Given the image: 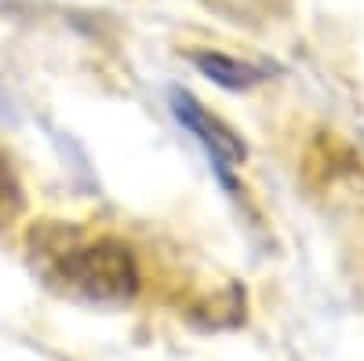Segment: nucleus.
Listing matches in <instances>:
<instances>
[{"mask_svg":"<svg viewBox=\"0 0 364 361\" xmlns=\"http://www.w3.org/2000/svg\"><path fill=\"white\" fill-rule=\"evenodd\" d=\"M190 63L219 88H230V92H248V88L262 84L269 77V66L259 63H240L233 55H219V51H190Z\"/></svg>","mask_w":364,"mask_h":361,"instance_id":"nucleus-3","label":"nucleus"},{"mask_svg":"<svg viewBox=\"0 0 364 361\" xmlns=\"http://www.w3.org/2000/svg\"><path fill=\"white\" fill-rule=\"evenodd\" d=\"M171 113L178 117V125L208 150V157H211V164H215V175L223 179V187L237 190L233 187V168H240L245 157H248V146L240 142V135L233 128H226L215 113H208L190 92H182V88H171Z\"/></svg>","mask_w":364,"mask_h":361,"instance_id":"nucleus-2","label":"nucleus"},{"mask_svg":"<svg viewBox=\"0 0 364 361\" xmlns=\"http://www.w3.org/2000/svg\"><path fill=\"white\" fill-rule=\"evenodd\" d=\"M55 278L63 281L73 295L87 303H128L139 292V263L135 252L117 237H95L87 245H77L63 252L55 266Z\"/></svg>","mask_w":364,"mask_h":361,"instance_id":"nucleus-1","label":"nucleus"}]
</instances>
